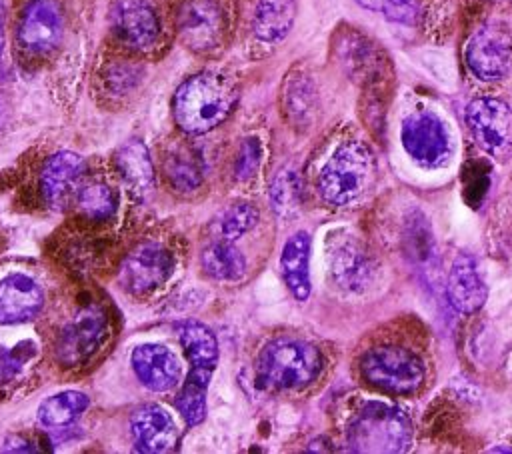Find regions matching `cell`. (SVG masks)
I'll return each mask as SVG.
<instances>
[{"label":"cell","instance_id":"cell-25","mask_svg":"<svg viewBox=\"0 0 512 454\" xmlns=\"http://www.w3.org/2000/svg\"><path fill=\"white\" fill-rule=\"evenodd\" d=\"M180 344L192 368L214 370L218 362V342L214 332L200 322H184L180 326Z\"/></svg>","mask_w":512,"mask_h":454},{"label":"cell","instance_id":"cell-21","mask_svg":"<svg viewBox=\"0 0 512 454\" xmlns=\"http://www.w3.org/2000/svg\"><path fill=\"white\" fill-rule=\"evenodd\" d=\"M44 306V292L26 274H10L0 280V324L32 320Z\"/></svg>","mask_w":512,"mask_h":454},{"label":"cell","instance_id":"cell-34","mask_svg":"<svg viewBox=\"0 0 512 454\" xmlns=\"http://www.w3.org/2000/svg\"><path fill=\"white\" fill-rule=\"evenodd\" d=\"M358 6L382 14L390 22L412 26L418 18V8L414 0H354Z\"/></svg>","mask_w":512,"mask_h":454},{"label":"cell","instance_id":"cell-27","mask_svg":"<svg viewBox=\"0 0 512 454\" xmlns=\"http://www.w3.org/2000/svg\"><path fill=\"white\" fill-rule=\"evenodd\" d=\"M164 174L172 188L194 192L202 184V166L188 146H172L164 156Z\"/></svg>","mask_w":512,"mask_h":454},{"label":"cell","instance_id":"cell-15","mask_svg":"<svg viewBox=\"0 0 512 454\" xmlns=\"http://www.w3.org/2000/svg\"><path fill=\"white\" fill-rule=\"evenodd\" d=\"M246 28L260 46L280 44L292 30L298 0H242Z\"/></svg>","mask_w":512,"mask_h":454},{"label":"cell","instance_id":"cell-7","mask_svg":"<svg viewBox=\"0 0 512 454\" xmlns=\"http://www.w3.org/2000/svg\"><path fill=\"white\" fill-rule=\"evenodd\" d=\"M108 28L114 40L138 54L152 52L162 38V20L152 0H112Z\"/></svg>","mask_w":512,"mask_h":454},{"label":"cell","instance_id":"cell-6","mask_svg":"<svg viewBox=\"0 0 512 454\" xmlns=\"http://www.w3.org/2000/svg\"><path fill=\"white\" fill-rule=\"evenodd\" d=\"M360 374L370 386L398 396L414 394L424 384L422 360L396 344L368 348L360 358Z\"/></svg>","mask_w":512,"mask_h":454},{"label":"cell","instance_id":"cell-12","mask_svg":"<svg viewBox=\"0 0 512 454\" xmlns=\"http://www.w3.org/2000/svg\"><path fill=\"white\" fill-rule=\"evenodd\" d=\"M108 316L102 306L88 304L70 316L56 340V356L62 366H78L86 362L104 342Z\"/></svg>","mask_w":512,"mask_h":454},{"label":"cell","instance_id":"cell-17","mask_svg":"<svg viewBox=\"0 0 512 454\" xmlns=\"http://www.w3.org/2000/svg\"><path fill=\"white\" fill-rule=\"evenodd\" d=\"M82 174V156L68 150L52 154L40 172V188L46 204L54 210L64 208L78 194Z\"/></svg>","mask_w":512,"mask_h":454},{"label":"cell","instance_id":"cell-4","mask_svg":"<svg viewBox=\"0 0 512 454\" xmlns=\"http://www.w3.org/2000/svg\"><path fill=\"white\" fill-rule=\"evenodd\" d=\"M346 440L354 452L398 454L410 446L412 424L410 418L392 404L366 402L354 414Z\"/></svg>","mask_w":512,"mask_h":454},{"label":"cell","instance_id":"cell-19","mask_svg":"<svg viewBox=\"0 0 512 454\" xmlns=\"http://www.w3.org/2000/svg\"><path fill=\"white\" fill-rule=\"evenodd\" d=\"M446 296L450 306L460 314H474L484 306L488 288L478 272L474 256L468 252H460L452 260L446 280Z\"/></svg>","mask_w":512,"mask_h":454},{"label":"cell","instance_id":"cell-31","mask_svg":"<svg viewBox=\"0 0 512 454\" xmlns=\"http://www.w3.org/2000/svg\"><path fill=\"white\" fill-rule=\"evenodd\" d=\"M270 202L278 216H292L300 206V182L292 170L280 172L270 186Z\"/></svg>","mask_w":512,"mask_h":454},{"label":"cell","instance_id":"cell-16","mask_svg":"<svg viewBox=\"0 0 512 454\" xmlns=\"http://www.w3.org/2000/svg\"><path fill=\"white\" fill-rule=\"evenodd\" d=\"M280 110L284 120L298 132L314 126L318 116V90L310 72L302 66H292L280 86Z\"/></svg>","mask_w":512,"mask_h":454},{"label":"cell","instance_id":"cell-38","mask_svg":"<svg viewBox=\"0 0 512 454\" xmlns=\"http://www.w3.org/2000/svg\"><path fill=\"white\" fill-rule=\"evenodd\" d=\"M4 118H6V102H4V96L0 94V126H2Z\"/></svg>","mask_w":512,"mask_h":454},{"label":"cell","instance_id":"cell-37","mask_svg":"<svg viewBox=\"0 0 512 454\" xmlns=\"http://www.w3.org/2000/svg\"><path fill=\"white\" fill-rule=\"evenodd\" d=\"M4 42H6V8H4V2L0 0V58L4 52Z\"/></svg>","mask_w":512,"mask_h":454},{"label":"cell","instance_id":"cell-36","mask_svg":"<svg viewBox=\"0 0 512 454\" xmlns=\"http://www.w3.org/2000/svg\"><path fill=\"white\" fill-rule=\"evenodd\" d=\"M260 156H262V148L258 138H246L238 150V156L234 160V174L240 180H246L250 176H254V172L258 170L260 164Z\"/></svg>","mask_w":512,"mask_h":454},{"label":"cell","instance_id":"cell-28","mask_svg":"<svg viewBox=\"0 0 512 454\" xmlns=\"http://www.w3.org/2000/svg\"><path fill=\"white\" fill-rule=\"evenodd\" d=\"M212 370L190 368L184 386L176 398V408L188 426H196L206 416V390Z\"/></svg>","mask_w":512,"mask_h":454},{"label":"cell","instance_id":"cell-22","mask_svg":"<svg viewBox=\"0 0 512 454\" xmlns=\"http://www.w3.org/2000/svg\"><path fill=\"white\" fill-rule=\"evenodd\" d=\"M280 272L290 294L304 302L312 292L310 284V236L300 230L292 234L280 254Z\"/></svg>","mask_w":512,"mask_h":454},{"label":"cell","instance_id":"cell-20","mask_svg":"<svg viewBox=\"0 0 512 454\" xmlns=\"http://www.w3.org/2000/svg\"><path fill=\"white\" fill-rule=\"evenodd\" d=\"M138 382L152 392H166L180 380L178 358L162 344H140L130 356Z\"/></svg>","mask_w":512,"mask_h":454},{"label":"cell","instance_id":"cell-26","mask_svg":"<svg viewBox=\"0 0 512 454\" xmlns=\"http://www.w3.org/2000/svg\"><path fill=\"white\" fill-rule=\"evenodd\" d=\"M90 400L84 392L64 390L54 396H48L38 406V422L46 428H62L72 424L86 408Z\"/></svg>","mask_w":512,"mask_h":454},{"label":"cell","instance_id":"cell-33","mask_svg":"<svg viewBox=\"0 0 512 454\" xmlns=\"http://www.w3.org/2000/svg\"><path fill=\"white\" fill-rule=\"evenodd\" d=\"M404 248L406 254L412 256L414 260H426L432 252V232L426 224V218L420 214H414L408 218L406 228H404Z\"/></svg>","mask_w":512,"mask_h":454},{"label":"cell","instance_id":"cell-39","mask_svg":"<svg viewBox=\"0 0 512 454\" xmlns=\"http://www.w3.org/2000/svg\"><path fill=\"white\" fill-rule=\"evenodd\" d=\"M502 450H504V448H492V452H502ZM508 452H512V450L508 448Z\"/></svg>","mask_w":512,"mask_h":454},{"label":"cell","instance_id":"cell-8","mask_svg":"<svg viewBox=\"0 0 512 454\" xmlns=\"http://www.w3.org/2000/svg\"><path fill=\"white\" fill-rule=\"evenodd\" d=\"M464 62L482 82H500L512 70V30L498 20L478 26L466 42Z\"/></svg>","mask_w":512,"mask_h":454},{"label":"cell","instance_id":"cell-13","mask_svg":"<svg viewBox=\"0 0 512 454\" xmlns=\"http://www.w3.org/2000/svg\"><path fill=\"white\" fill-rule=\"evenodd\" d=\"M328 272L332 282L346 292H364L376 274L368 248L350 232L332 234L328 246Z\"/></svg>","mask_w":512,"mask_h":454},{"label":"cell","instance_id":"cell-2","mask_svg":"<svg viewBox=\"0 0 512 454\" xmlns=\"http://www.w3.org/2000/svg\"><path fill=\"white\" fill-rule=\"evenodd\" d=\"M376 156L360 140L336 146L318 174L320 196L334 206H352L364 200L376 184Z\"/></svg>","mask_w":512,"mask_h":454},{"label":"cell","instance_id":"cell-29","mask_svg":"<svg viewBox=\"0 0 512 454\" xmlns=\"http://www.w3.org/2000/svg\"><path fill=\"white\" fill-rule=\"evenodd\" d=\"M76 204L86 218L106 220L116 210V194L104 182H90L86 186H80L76 194Z\"/></svg>","mask_w":512,"mask_h":454},{"label":"cell","instance_id":"cell-24","mask_svg":"<svg viewBox=\"0 0 512 454\" xmlns=\"http://www.w3.org/2000/svg\"><path fill=\"white\" fill-rule=\"evenodd\" d=\"M202 268L208 276L224 282H236L246 274V260L232 240H216L200 254Z\"/></svg>","mask_w":512,"mask_h":454},{"label":"cell","instance_id":"cell-14","mask_svg":"<svg viewBox=\"0 0 512 454\" xmlns=\"http://www.w3.org/2000/svg\"><path fill=\"white\" fill-rule=\"evenodd\" d=\"M172 254L156 242L138 244L120 266V284L134 296H144L160 288L172 274Z\"/></svg>","mask_w":512,"mask_h":454},{"label":"cell","instance_id":"cell-1","mask_svg":"<svg viewBox=\"0 0 512 454\" xmlns=\"http://www.w3.org/2000/svg\"><path fill=\"white\" fill-rule=\"evenodd\" d=\"M236 80L220 70L186 78L172 98V116L184 134H206L220 126L238 102Z\"/></svg>","mask_w":512,"mask_h":454},{"label":"cell","instance_id":"cell-30","mask_svg":"<svg viewBox=\"0 0 512 454\" xmlns=\"http://www.w3.org/2000/svg\"><path fill=\"white\" fill-rule=\"evenodd\" d=\"M142 68L126 60H114L102 70V88L112 98H126L138 88Z\"/></svg>","mask_w":512,"mask_h":454},{"label":"cell","instance_id":"cell-18","mask_svg":"<svg viewBox=\"0 0 512 454\" xmlns=\"http://www.w3.org/2000/svg\"><path fill=\"white\" fill-rule=\"evenodd\" d=\"M130 432L138 452L162 454L172 452L178 444V430L174 420L164 408L156 404H144L132 412Z\"/></svg>","mask_w":512,"mask_h":454},{"label":"cell","instance_id":"cell-5","mask_svg":"<svg viewBox=\"0 0 512 454\" xmlns=\"http://www.w3.org/2000/svg\"><path fill=\"white\" fill-rule=\"evenodd\" d=\"M180 44L198 56L220 52L232 32L230 0H180L174 16Z\"/></svg>","mask_w":512,"mask_h":454},{"label":"cell","instance_id":"cell-32","mask_svg":"<svg viewBox=\"0 0 512 454\" xmlns=\"http://www.w3.org/2000/svg\"><path fill=\"white\" fill-rule=\"evenodd\" d=\"M258 222V210L250 202H238L230 206L222 220H220V232L226 240H236L250 232Z\"/></svg>","mask_w":512,"mask_h":454},{"label":"cell","instance_id":"cell-10","mask_svg":"<svg viewBox=\"0 0 512 454\" xmlns=\"http://www.w3.org/2000/svg\"><path fill=\"white\" fill-rule=\"evenodd\" d=\"M400 142L406 154L426 168L442 166L450 158V132L432 110L410 112L400 126Z\"/></svg>","mask_w":512,"mask_h":454},{"label":"cell","instance_id":"cell-3","mask_svg":"<svg viewBox=\"0 0 512 454\" xmlns=\"http://www.w3.org/2000/svg\"><path fill=\"white\" fill-rule=\"evenodd\" d=\"M322 370L320 350L298 338L268 342L256 362L258 386L268 392H292L308 386Z\"/></svg>","mask_w":512,"mask_h":454},{"label":"cell","instance_id":"cell-35","mask_svg":"<svg viewBox=\"0 0 512 454\" xmlns=\"http://www.w3.org/2000/svg\"><path fill=\"white\" fill-rule=\"evenodd\" d=\"M36 354V344L26 340L10 350H0V382H8L18 376L28 360Z\"/></svg>","mask_w":512,"mask_h":454},{"label":"cell","instance_id":"cell-9","mask_svg":"<svg viewBox=\"0 0 512 454\" xmlns=\"http://www.w3.org/2000/svg\"><path fill=\"white\" fill-rule=\"evenodd\" d=\"M64 38V12L58 0H28L16 26V44L28 58H46Z\"/></svg>","mask_w":512,"mask_h":454},{"label":"cell","instance_id":"cell-11","mask_svg":"<svg viewBox=\"0 0 512 454\" xmlns=\"http://www.w3.org/2000/svg\"><path fill=\"white\" fill-rule=\"evenodd\" d=\"M466 122L476 144L492 158L512 152V108L494 96L474 98L466 106Z\"/></svg>","mask_w":512,"mask_h":454},{"label":"cell","instance_id":"cell-23","mask_svg":"<svg viewBox=\"0 0 512 454\" xmlns=\"http://www.w3.org/2000/svg\"><path fill=\"white\" fill-rule=\"evenodd\" d=\"M116 168L136 198H146L154 190V166L144 142L136 138L124 142L116 152Z\"/></svg>","mask_w":512,"mask_h":454}]
</instances>
